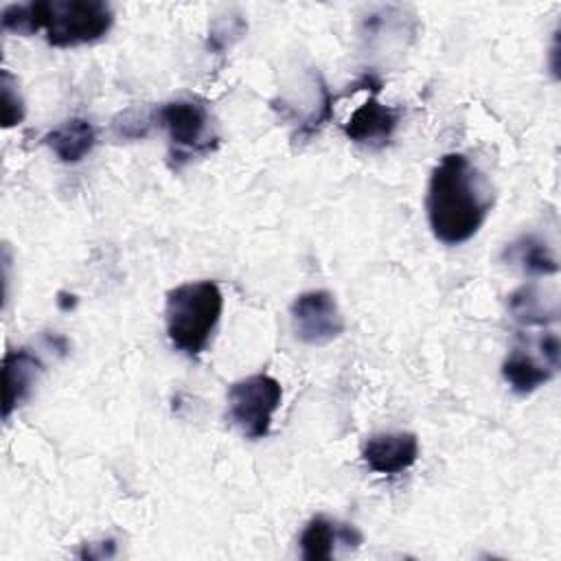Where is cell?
Returning a JSON list of instances; mask_svg holds the SVG:
<instances>
[{"label":"cell","mask_w":561,"mask_h":561,"mask_svg":"<svg viewBox=\"0 0 561 561\" xmlns=\"http://www.w3.org/2000/svg\"><path fill=\"white\" fill-rule=\"evenodd\" d=\"M493 206L486 178L465 153H445L434 167L425 195L432 234L445 245L469 241Z\"/></svg>","instance_id":"1"},{"label":"cell","mask_w":561,"mask_h":561,"mask_svg":"<svg viewBox=\"0 0 561 561\" xmlns=\"http://www.w3.org/2000/svg\"><path fill=\"white\" fill-rule=\"evenodd\" d=\"M2 28L15 35L46 33L55 48H72L105 37L114 24V9L103 0H37L7 4L0 15Z\"/></svg>","instance_id":"2"},{"label":"cell","mask_w":561,"mask_h":561,"mask_svg":"<svg viewBox=\"0 0 561 561\" xmlns=\"http://www.w3.org/2000/svg\"><path fill=\"white\" fill-rule=\"evenodd\" d=\"M224 311V296L215 280H188L173 287L164 302V324L171 344L197 357L210 342Z\"/></svg>","instance_id":"3"},{"label":"cell","mask_w":561,"mask_h":561,"mask_svg":"<svg viewBox=\"0 0 561 561\" xmlns=\"http://www.w3.org/2000/svg\"><path fill=\"white\" fill-rule=\"evenodd\" d=\"M283 401L278 379L267 373H256L234 381L228 388V419L250 440L270 434L272 416Z\"/></svg>","instance_id":"4"},{"label":"cell","mask_w":561,"mask_h":561,"mask_svg":"<svg viewBox=\"0 0 561 561\" xmlns=\"http://www.w3.org/2000/svg\"><path fill=\"white\" fill-rule=\"evenodd\" d=\"M151 118L167 131L175 158L206 153L217 145L210 112L197 101L175 99L162 103Z\"/></svg>","instance_id":"5"},{"label":"cell","mask_w":561,"mask_h":561,"mask_svg":"<svg viewBox=\"0 0 561 561\" xmlns=\"http://www.w3.org/2000/svg\"><path fill=\"white\" fill-rule=\"evenodd\" d=\"M294 335L309 346H324L342 335L344 318L327 289H309L296 296L289 309Z\"/></svg>","instance_id":"6"},{"label":"cell","mask_w":561,"mask_h":561,"mask_svg":"<svg viewBox=\"0 0 561 561\" xmlns=\"http://www.w3.org/2000/svg\"><path fill=\"white\" fill-rule=\"evenodd\" d=\"M401 112L397 107L383 105L375 96H368L344 123V134L355 145L368 149H381L390 142L392 134L399 127Z\"/></svg>","instance_id":"7"},{"label":"cell","mask_w":561,"mask_h":561,"mask_svg":"<svg viewBox=\"0 0 561 561\" xmlns=\"http://www.w3.org/2000/svg\"><path fill=\"white\" fill-rule=\"evenodd\" d=\"M362 458L375 473L397 476L419 458V438L412 432H379L368 436Z\"/></svg>","instance_id":"8"},{"label":"cell","mask_w":561,"mask_h":561,"mask_svg":"<svg viewBox=\"0 0 561 561\" xmlns=\"http://www.w3.org/2000/svg\"><path fill=\"white\" fill-rule=\"evenodd\" d=\"M44 366L28 348H11L2 359V416L9 419L37 386Z\"/></svg>","instance_id":"9"},{"label":"cell","mask_w":561,"mask_h":561,"mask_svg":"<svg viewBox=\"0 0 561 561\" xmlns=\"http://www.w3.org/2000/svg\"><path fill=\"white\" fill-rule=\"evenodd\" d=\"M300 554L305 561H329L335 554V546L362 543V533L353 524H340L327 515H316L307 522L300 535Z\"/></svg>","instance_id":"10"},{"label":"cell","mask_w":561,"mask_h":561,"mask_svg":"<svg viewBox=\"0 0 561 561\" xmlns=\"http://www.w3.org/2000/svg\"><path fill=\"white\" fill-rule=\"evenodd\" d=\"M42 142L50 147V151L64 164L81 162L96 145V129L85 118H68L53 131H48Z\"/></svg>","instance_id":"11"},{"label":"cell","mask_w":561,"mask_h":561,"mask_svg":"<svg viewBox=\"0 0 561 561\" xmlns=\"http://www.w3.org/2000/svg\"><path fill=\"white\" fill-rule=\"evenodd\" d=\"M557 373L554 366H550L543 357H535L524 348H513L504 364H502V377L517 394H530L550 377Z\"/></svg>","instance_id":"12"},{"label":"cell","mask_w":561,"mask_h":561,"mask_svg":"<svg viewBox=\"0 0 561 561\" xmlns=\"http://www.w3.org/2000/svg\"><path fill=\"white\" fill-rule=\"evenodd\" d=\"M502 256L508 263H517L528 274L546 276V274H557L559 272V263H557L552 250L546 245V241H541L533 234H524V237L515 239L513 243H508L504 248Z\"/></svg>","instance_id":"13"},{"label":"cell","mask_w":561,"mask_h":561,"mask_svg":"<svg viewBox=\"0 0 561 561\" xmlns=\"http://www.w3.org/2000/svg\"><path fill=\"white\" fill-rule=\"evenodd\" d=\"M508 309L524 324H546L557 320V307L546 305L535 287H519L508 296Z\"/></svg>","instance_id":"14"},{"label":"cell","mask_w":561,"mask_h":561,"mask_svg":"<svg viewBox=\"0 0 561 561\" xmlns=\"http://www.w3.org/2000/svg\"><path fill=\"white\" fill-rule=\"evenodd\" d=\"M24 118V101L18 92L15 79L2 70V125L13 127L20 125Z\"/></svg>","instance_id":"15"}]
</instances>
